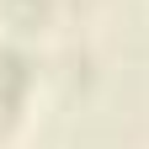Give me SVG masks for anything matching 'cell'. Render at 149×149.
I'll return each mask as SVG.
<instances>
[{"instance_id": "obj_1", "label": "cell", "mask_w": 149, "mask_h": 149, "mask_svg": "<svg viewBox=\"0 0 149 149\" xmlns=\"http://www.w3.org/2000/svg\"><path fill=\"white\" fill-rule=\"evenodd\" d=\"M32 85V64L16 48H0V107H16Z\"/></svg>"}, {"instance_id": "obj_2", "label": "cell", "mask_w": 149, "mask_h": 149, "mask_svg": "<svg viewBox=\"0 0 149 149\" xmlns=\"http://www.w3.org/2000/svg\"><path fill=\"white\" fill-rule=\"evenodd\" d=\"M6 11H11V22H22V27H37L48 16V0H6Z\"/></svg>"}]
</instances>
